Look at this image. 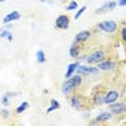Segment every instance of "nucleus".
<instances>
[{
	"label": "nucleus",
	"instance_id": "1",
	"mask_svg": "<svg viewBox=\"0 0 126 126\" xmlns=\"http://www.w3.org/2000/svg\"><path fill=\"white\" fill-rule=\"evenodd\" d=\"M82 82V79L80 76L76 75L73 76L72 78L67 79L66 82H64L62 86V92L64 94H68L70 93L74 90L77 86L80 85Z\"/></svg>",
	"mask_w": 126,
	"mask_h": 126
},
{
	"label": "nucleus",
	"instance_id": "2",
	"mask_svg": "<svg viewBox=\"0 0 126 126\" xmlns=\"http://www.w3.org/2000/svg\"><path fill=\"white\" fill-rule=\"evenodd\" d=\"M99 27L104 31L107 33H113L117 29V24L113 20L103 21L99 24Z\"/></svg>",
	"mask_w": 126,
	"mask_h": 126
},
{
	"label": "nucleus",
	"instance_id": "3",
	"mask_svg": "<svg viewBox=\"0 0 126 126\" xmlns=\"http://www.w3.org/2000/svg\"><path fill=\"white\" fill-rule=\"evenodd\" d=\"M70 20L67 16L66 15H61L58 16L56 20V26L59 29L67 30L69 26Z\"/></svg>",
	"mask_w": 126,
	"mask_h": 126
},
{
	"label": "nucleus",
	"instance_id": "4",
	"mask_svg": "<svg viewBox=\"0 0 126 126\" xmlns=\"http://www.w3.org/2000/svg\"><path fill=\"white\" fill-rule=\"evenodd\" d=\"M104 56H105V53L102 51H97L88 57V58H87V62L89 64L100 62L103 60Z\"/></svg>",
	"mask_w": 126,
	"mask_h": 126
},
{
	"label": "nucleus",
	"instance_id": "5",
	"mask_svg": "<svg viewBox=\"0 0 126 126\" xmlns=\"http://www.w3.org/2000/svg\"><path fill=\"white\" fill-rule=\"evenodd\" d=\"M116 6V2L114 1H111V2H108L107 3H105L102 6H101L100 8H98L97 9L95 10V13L97 14H102L107 13L108 11L113 10Z\"/></svg>",
	"mask_w": 126,
	"mask_h": 126
},
{
	"label": "nucleus",
	"instance_id": "6",
	"mask_svg": "<svg viewBox=\"0 0 126 126\" xmlns=\"http://www.w3.org/2000/svg\"><path fill=\"white\" fill-rule=\"evenodd\" d=\"M118 93L115 90H111L109 91L107 95L104 97V103H107V104H110V103H112L114 102H115L118 98Z\"/></svg>",
	"mask_w": 126,
	"mask_h": 126
},
{
	"label": "nucleus",
	"instance_id": "7",
	"mask_svg": "<svg viewBox=\"0 0 126 126\" xmlns=\"http://www.w3.org/2000/svg\"><path fill=\"white\" fill-rule=\"evenodd\" d=\"M110 109L111 112L116 114H122L126 111V105L122 103H113L110 106Z\"/></svg>",
	"mask_w": 126,
	"mask_h": 126
},
{
	"label": "nucleus",
	"instance_id": "8",
	"mask_svg": "<svg viewBox=\"0 0 126 126\" xmlns=\"http://www.w3.org/2000/svg\"><path fill=\"white\" fill-rule=\"evenodd\" d=\"M98 72V69L95 67H90L86 66V65H78V73H83V74H92L96 73Z\"/></svg>",
	"mask_w": 126,
	"mask_h": 126
},
{
	"label": "nucleus",
	"instance_id": "9",
	"mask_svg": "<svg viewBox=\"0 0 126 126\" xmlns=\"http://www.w3.org/2000/svg\"><path fill=\"white\" fill-rule=\"evenodd\" d=\"M91 36V33L88 30H83L79 32L75 36V41L76 42H84L86 41Z\"/></svg>",
	"mask_w": 126,
	"mask_h": 126
},
{
	"label": "nucleus",
	"instance_id": "10",
	"mask_svg": "<svg viewBox=\"0 0 126 126\" xmlns=\"http://www.w3.org/2000/svg\"><path fill=\"white\" fill-rule=\"evenodd\" d=\"M20 16H21V15L19 12H17V11H13V12L7 14L5 16L3 19V22L5 24H9L12 21L19 20L20 18Z\"/></svg>",
	"mask_w": 126,
	"mask_h": 126
},
{
	"label": "nucleus",
	"instance_id": "11",
	"mask_svg": "<svg viewBox=\"0 0 126 126\" xmlns=\"http://www.w3.org/2000/svg\"><path fill=\"white\" fill-rule=\"evenodd\" d=\"M115 67V63L111 62V61H106V62H102L99 65H98V69H100L104 71H108V70H111Z\"/></svg>",
	"mask_w": 126,
	"mask_h": 126
},
{
	"label": "nucleus",
	"instance_id": "12",
	"mask_svg": "<svg viewBox=\"0 0 126 126\" xmlns=\"http://www.w3.org/2000/svg\"><path fill=\"white\" fill-rule=\"evenodd\" d=\"M79 65L78 62H74V63H71L68 66H67V73L65 74V77L66 78H70L72 74L74 73V71L78 69Z\"/></svg>",
	"mask_w": 126,
	"mask_h": 126
},
{
	"label": "nucleus",
	"instance_id": "13",
	"mask_svg": "<svg viewBox=\"0 0 126 126\" xmlns=\"http://www.w3.org/2000/svg\"><path fill=\"white\" fill-rule=\"evenodd\" d=\"M111 118V114L109 112H103L100 114L99 115H97L95 118V121L97 122H106L108 119H110Z\"/></svg>",
	"mask_w": 126,
	"mask_h": 126
},
{
	"label": "nucleus",
	"instance_id": "14",
	"mask_svg": "<svg viewBox=\"0 0 126 126\" xmlns=\"http://www.w3.org/2000/svg\"><path fill=\"white\" fill-rule=\"evenodd\" d=\"M58 108H60V103L59 102L57 101V100H51V102H50V106L49 107L47 110V113H50L53 111H56L57 110Z\"/></svg>",
	"mask_w": 126,
	"mask_h": 126
},
{
	"label": "nucleus",
	"instance_id": "15",
	"mask_svg": "<svg viewBox=\"0 0 126 126\" xmlns=\"http://www.w3.org/2000/svg\"><path fill=\"white\" fill-rule=\"evenodd\" d=\"M36 58H37V61L39 63H43L46 62V56L45 54L43 52V51L40 50L38 51L36 53Z\"/></svg>",
	"mask_w": 126,
	"mask_h": 126
},
{
	"label": "nucleus",
	"instance_id": "16",
	"mask_svg": "<svg viewBox=\"0 0 126 126\" xmlns=\"http://www.w3.org/2000/svg\"><path fill=\"white\" fill-rule=\"evenodd\" d=\"M70 55L73 58H77L79 55L78 48L75 45H72V46L70 48Z\"/></svg>",
	"mask_w": 126,
	"mask_h": 126
},
{
	"label": "nucleus",
	"instance_id": "17",
	"mask_svg": "<svg viewBox=\"0 0 126 126\" xmlns=\"http://www.w3.org/2000/svg\"><path fill=\"white\" fill-rule=\"evenodd\" d=\"M29 107V103L26 102V101H24L21 103V104L16 108V112L18 114H21L23 113V111H25L26 110V108Z\"/></svg>",
	"mask_w": 126,
	"mask_h": 126
},
{
	"label": "nucleus",
	"instance_id": "18",
	"mask_svg": "<svg viewBox=\"0 0 126 126\" xmlns=\"http://www.w3.org/2000/svg\"><path fill=\"white\" fill-rule=\"evenodd\" d=\"M0 37L2 38H6L9 41H11L13 40V35L8 30H3L1 34H0Z\"/></svg>",
	"mask_w": 126,
	"mask_h": 126
},
{
	"label": "nucleus",
	"instance_id": "19",
	"mask_svg": "<svg viewBox=\"0 0 126 126\" xmlns=\"http://www.w3.org/2000/svg\"><path fill=\"white\" fill-rule=\"evenodd\" d=\"M80 100L77 97H73L71 98V105L75 108H78L80 107Z\"/></svg>",
	"mask_w": 126,
	"mask_h": 126
},
{
	"label": "nucleus",
	"instance_id": "20",
	"mask_svg": "<svg viewBox=\"0 0 126 126\" xmlns=\"http://www.w3.org/2000/svg\"><path fill=\"white\" fill-rule=\"evenodd\" d=\"M78 4L76 1H71L66 9H67V10H68V11H70V10L76 9L77 8H78Z\"/></svg>",
	"mask_w": 126,
	"mask_h": 126
},
{
	"label": "nucleus",
	"instance_id": "21",
	"mask_svg": "<svg viewBox=\"0 0 126 126\" xmlns=\"http://www.w3.org/2000/svg\"><path fill=\"white\" fill-rule=\"evenodd\" d=\"M87 9V6H82L78 12H77V13L75 14V16H74V19L75 20H78L80 18V16L83 14V13L84 12V11Z\"/></svg>",
	"mask_w": 126,
	"mask_h": 126
},
{
	"label": "nucleus",
	"instance_id": "22",
	"mask_svg": "<svg viewBox=\"0 0 126 126\" xmlns=\"http://www.w3.org/2000/svg\"><path fill=\"white\" fill-rule=\"evenodd\" d=\"M9 97L8 94L3 96L2 98V103L4 106H8L9 105Z\"/></svg>",
	"mask_w": 126,
	"mask_h": 126
},
{
	"label": "nucleus",
	"instance_id": "23",
	"mask_svg": "<svg viewBox=\"0 0 126 126\" xmlns=\"http://www.w3.org/2000/svg\"><path fill=\"white\" fill-rule=\"evenodd\" d=\"M2 115L3 118H8L9 115V111L6 110V109H2Z\"/></svg>",
	"mask_w": 126,
	"mask_h": 126
},
{
	"label": "nucleus",
	"instance_id": "24",
	"mask_svg": "<svg viewBox=\"0 0 126 126\" xmlns=\"http://www.w3.org/2000/svg\"><path fill=\"white\" fill-rule=\"evenodd\" d=\"M122 39L126 42V27H124L122 30Z\"/></svg>",
	"mask_w": 126,
	"mask_h": 126
},
{
	"label": "nucleus",
	"instance_id": "25",
	"mask_svg": "<svg viewBox=\"0 0 126 126\" xmlns=\"http://www.w3.org/2000/svg\"><path fill=\"white\" fill-rule=\"evenodd\" d=\"M119 5H121V6H125L126 5V0H120Z\"/></svg>",
	"mask_w": 126,
	"mask_h": 126
},
{
	"label": "nucleus",
	"instance_id": "26",
	"mask_svg": "<svg viewBox=\"0 0 126 126\" xmlns=\"http://www.w3.org/2000/svg\"><path fill=\"white\" fill-rule=\"evenodd\" d=\"M5 0H0V2H4Z\"/></svg>",
	"mask_w": 126,
	"mask_h": 126
}]
</instances>
